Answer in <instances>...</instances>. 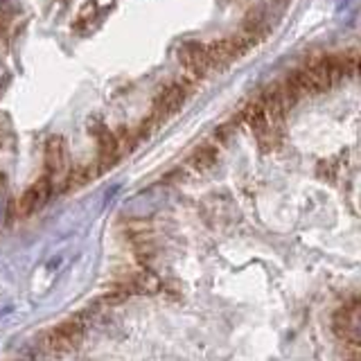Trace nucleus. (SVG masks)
I'll return each mask as SVG.
<instances>
[{"instance_id":"nucleus-6","label":"nucleus","mask_w":361,"mask_h":361,"mask_svg":"<svg viewBox=\"0 0 361 361\" xmlns=\"http://www.w3.org/2000/svg\"><path fill=\"white\" fill-rule=\"evenodd\" d=\"M188 93H185V88L180 86V84H169L165 86L161 93H158L156 102H154V113L158 118H167V116H172V113H176L180 106H183V102H185Z\"/></svg>"},{"instance_id":"nucleus-4","label":"nucleus","mask_w":361,"mask_h":361,"mask_svg":"<svg viewBox=\"0 0 361 361\" xmlns=\"http://www.w3.org/2000/svg\"><path fill=\"white\" fill-rule=\"evenodd\" d=\"M54 192L52 183H50V178L48 176H43L39 180H34V183L23 192L18 203H16V210L18 214H23V217H27V214H34V212H39L45 203H48L50 195Z\"/></svg>"},{"instance_id":"nucleus-1","label":"nucleus","mask_w":361,"mask_h":361,"mask_svg":"<svg viewBox=\"0 0 361 361\" xmlns=\"http://www.w3.org/2000/svg\"><path fill=\"white\" fill-rule=\"evenodd\" d=\"M45 176L50 178L54 190H63L71 180V154L59 135H52L45 142Z\"/></svg>"},{"instance_id":"nucleus-3","label":"nucleus","mask_w":361,"mask_h":361,"mask_svg":"<svg viewBox=\"0 0 361 361\" xmlns=\"http://www.w3.org/2000/svg\"><path fill=\"white\" fill-rule=\"evenodd\" d=\"M178 56H180V63H183L188 71L197 77H203L214 66L210 45H203L199 41H188V43L180 45Z\"/></svg>"},{"instance_id":"nucleus-2","label":"nucleus","mask_w":361,"mask_h":361,"mask_svg":"<svg viewBox=\"0 0 361 361\" xmlns=\"http://www.w3.org/2000/svg\"><path fill=\"white\" fill-rule=\"evenodd\" d=\"M84 336V325L79 319L63 321L61 325H56L54 330L48 334V348L56 355H68L82 343Z\"/></svg>"},{"instance_id":"nucleus-8","label":"nucleus","mask_w":361,"mask_h":361,"mask_svg":"<svg viewBox=\"0 0 361 361\" xmlns=\"http://www.w3.org/2000/svg\"><path fill=\"white\" fill-rule=\"evenodd\" d=\"M348 3H350V0H341V3H338V11H343L348 7Z\"/></svg>"},{"instance_id":"nucleus-5","label":"nucleus","mask_w":361,"mask_h":361,"mask_svg":"<svg viewBox=\"0 0 361 361\" xmlns=\"http://www.w3.org/2000/svg\"><path fill=\"white\" fill-rule=\"evenodd\" d=\"M90 133H93V138L97 140V147H99V165L102 167H109L118 158V149H120L116 133H113L106 127V124L99 122V120H95L93 131H90Z\"/></svg>"},{"instance_id":"nucleus-9","label":"nucleus","mask_w":361,"mask_h":361,"mask_svg":"<svg viewBox=\"0 0 361 361\" xmlns=\"http://www.w3.org/2000/svg\"><path fill=\"white\" fill-rule=\"evenodd\" d=\"M359 334H361V325H359Z\"/></svg>"},{"instance_id":"nucleus-7","label":"nucleus","mask_w":361,"mask_h":361,"mask_svg":"<svg viewBox=\"0 0 361 361\" xmlns=\"http://www.w3.org/2000/svg\"><path fill=\"white\" fill-rule=\"evenodd\" d=\"M214 161H217V149L210 147V145H206V147H199L190 163L195 165L197 169H208Z\"/></svg>"}]
</instances>
